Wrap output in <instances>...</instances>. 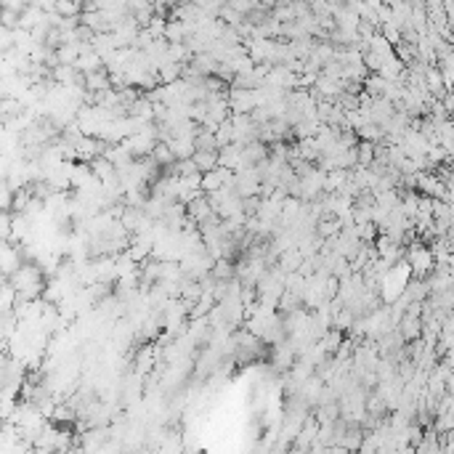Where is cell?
Instances as JSON below:
<instances>
[{
	"label": "cell",
	"instance_id": "obj_1",
	"mask_svg": "<svg viewBox=\"0 0 454 454\" xmlns=\"http://www.w3.org/2000/svg\"><path fill=\"white\" fill-rule=\"evenodd\" d=\"M409 261H412L414 271L425 274V271H431V266H433V255H431V250H425V247H414Z\"/></svg>",
	"mask_w": 454,
	"mask_h": 454
},
{
	"label": "cell",
	"instance_id": "obj_2",
	"mask_svg": "<svg viewBox=\"0 0 454 454\" xmlns=\"http://www.w3.org/2000/svg\"><path fill=\"white\" fill-rule=\"evenodd\" d=\"M372 154H374V146L369 141H364L362 146H359V162L369 165V162H372Z\"/></svg>",
	"mask_w": 454,
	"mask_h": 454
}]
</instances>
